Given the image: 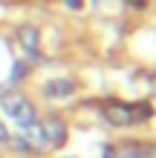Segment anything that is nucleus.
<instances>
[{"label": "nucleus", "mask_w": 156, "mask_h": 158, "mask_svg": "<svg viewBox=\"0 0 156 158\" xmlns=\"http://www.w3.org/2000/svg\"><path fill=\"white\" fill-rule=\"evenodd\" d=\"M104 158H113V150H110V147H107V150H104Z\"/></svg>", "instance_id": "12"}, {"label": "nucleus", "mask_w": 156, "mask_h": 158, "mask_svg": "<svg viewBox=\"0 0 156 158\" xmlns=\"http://www.w3.org/2000/svg\"><path fill=\"white\" fill-rule=\"evenodd\" d=\"M3 109H6V112L12 115L23 129L35 127V109L29 106V101H23L20 95H9V98H3Z\"/></svg>", "instance_id": "1"}, {"label": "nucleus", "mask_w": 156, "mask_h": 158, "mask_svg": "<svg viewBox=\"0 0 156 158\" xmlns=\"http://www.w3.org/2000/svg\"><path fill=\"white\" fill-rule=\"evenodd\" d=\"M104 118L110 121L113 127H127V124H136V118H133V106H127V104H107L104 106Z\"/></svg>", "instance_id": "2"}, {"label": "nucleus", "mask_w": 156, "mask_h": 158, "mask_svg": "<svg viewBox=\"0 0 156 158\" xmlns=\"http://www.w3.org/2000/svg\"><path fill=\"white\" fill-rule=\"evenodd\" d=\"M41 135H43V141H47V144L61 147L64 141H67V127H64V121L49 118V121H43V124H41Z\"/></svg>", "instance_id": "3"}, {"label": "nucleus", "mask_w": 156, "mask_h": 158, "mask_svg": "<svg viewBox=\"0 0 156 158\" xmlns=\"http://www.w3.org/2000/svg\"><path fill=\"white\" fill-rule=\"evenodd\" d=\"M153 158H156V152H153Z\"/></svg>", "instance_id": "14"}, {"label": "nucleus", "mask_w": 156, "mask_h": 158, "mask_svg": "<svg viewBox=\"0 0 156 158\" xmlns=\"http://www.w3.org/2000/svg\"><path fill=\"white\" fill-rule=\"evenodd\" d=\"M150 112H153L150 104H139V106H133V118H136V121H139V118H150Z\"/></svg>", "instance_id": "6"}, {"label": "nucleus", "mask_w": 156, "mask_h": 158, "mask_svg": "<svg viewBox=\"0 0 156 158\" xmlns=\"http://www.w3.org/2000/svg\"><path fill=\"white\" fill-rule=\"evenodd\" d=\"M15 147H17V150H20V152L32 150V147H29V141H23V138H17V141H15Z\"/></svg>", "instance_id": "9"}, {"label": "nucleus", "mask_w": 156, "mask_h": 158, "mask_svg": "<svg viewBox=\"0 0 156 158\" xmlns=\"http://www.w3.org/2000/svg\"><path fill=\"white\" fill-rule=\"evenodd\" d=\"M0 141H9V132H6V127L0 124Z\"/></svg>", "instance_id": "11"}, {"label": "nucleus", "mask_w": 156, "mask_h": 158, "mask_svg": "<svg viewBox=\"0 0 156 158\" xmlns=\"http://www.w3.org/2000/svg\"><path fill=\"white\" fill-rule=\"evenodd\" d=\"M26 75V63H15V69H12V81H20Z\"/></svg>", "instance_id": "7"}, {"label": "nucleus", "mask_w": 156, "mask_h": 158, "mask_svg": "<svg viewBox=\"0 0 156 158\" xmlns=\"http://www.w3.org/2000/svg\"><path fill=\"white\" fill-rule=\"evenodd\" d=\"M43 92H47L49 98H64V95H72V92H75V83H72L69 78H58V81L47 83Z\"/></svg>", "instance_id": "4"}, {"label": "nucleus", "mask_w": 156, "mask_h": 158, "mask_svg": "<svg viewBox=\"0 0 156 158\" xmlns=\"http://www.w3.org/2000/svg\"><path fill=\"white\" fill-rule=\"evenodd\" d=\"M20 40H23V46H26L32 55H38V52H35V49H38V29H32V26L20 29Z\"/></svg>", "instance_id": "5"}, {"label": "nucleus", "mask_w": 156, "mask_h": 158, "mask_svg": "<svg viewBox=\"0 0 156 158\" xmlns=\"http://www.w3.org/2000/svg\"><path fill=\"white\" fill-rule=\"evenodd\" d=\"M124 158H148V152H145V150H130Z\"/></svg>", "instance_id": "8"}, {"label": "nucleus", "mask_w": 156, "mask_h": 158, "mask_svg": "<svg viewBox=\"0 0 156 158\" xmlns=\"http://www.w3.org/2000/svg\"><path fill=\"white\" fill-rule=\"evenodd\" d=\"M153 86H156V81H153Z\"/></svg>", "instance_id": "13"}, {"label": "nucleus", "mask_w": 156, "mask_h": 158, "mask_svg": "<svg viewBox=\"0 0 156 158\" xmlns=\"http://www.w3.org/2000/svg\"><path fill=\"white\" fill-rule=\"evenodd\" d=\"M64 3H67L69 9H81V6H84V0H64Z\"/></svg>", "instance_id": "10"}]
</instances>
